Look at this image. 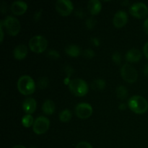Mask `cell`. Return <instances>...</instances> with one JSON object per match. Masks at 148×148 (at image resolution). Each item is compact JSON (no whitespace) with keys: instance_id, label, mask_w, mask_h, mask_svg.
<instances>
[{"instance_id":"cell-1","label":"cell","mask_w":148,"mask_h":148,"mask_svg":"<svg viewBox=\"0 0 148 148\" xmlns=\"http://www.w3.org/2000/svg\"><path fill=\"white\" fill-rule=\"evenodd\" d=\"M128 106L136 114H144L147 111L148 103L147 100L141 95H134L128 101Z\"/></svg>"},{"instance_id":"cell-2","label":"cell","mask_w":148,"mask_h":148,"mask_svg":"<svg viewBox=\"0 0 148 148\" xmlns=\"http://www.w3.org/2000/svg\"><path fill=\"white\" fill-rule=\"evenodd\" d=\"M17 89L23 95H30L36 90V84L31 77L23 75L17 81Z\"/></svg>"},{"instance_id":"cell-3","label":"cell","mask_w":148,"mask_h":148,"mask_svg":"<svg viewBox=\"0 0 148 148\" xmlns=\"http://www.w3.org/2000/svg\"><path fill=\"white\" fill-rule=\"evenodd\" d=\"M69 88L71 92L77 96H83L88 92V84L80 78L71 79L69 83Z\"/></svg>"},{"instance_id":"cell-4","label":"cell","mask_w":148,"mask_h":148,"mask_svg":"<svg viewBox=\"0 0 148 148\" xmlns=\"http://www.w3.org/2000/svg\"><path fill=\"white\" fill-rule=\"evenodd\" d=\"M2 22L7 33L10 36H14L20 32V23L17 17L12 15L7 16Z\"/></svg>"},{"instance_id":"cell-5","label":"cell","mask_w":148,"mask_h":148,"mask_svg":"<svg viewBox=\"0 0 148 148\" xmlns=\"http://www.w3.org/2000/svg\"><path fill=\"white\" fill-rule=\"evenodd\" d=\"M29 47L36 53H42L46 50L48 41L46 38L40 35H37L30 38L29 40Z\"/></svg>"},{"instance_id":"cell-6","label":"cell","mask_w":148,"mask_h":148,"mask_svg":"<svg viewBox=\"0 0 148 148\" xmlns=\"http://www.w3.org/2000/svg\"><path fill=\"white\" fill-rule=\"evenodd\" d=\"M121 75L127 82L132 83L137 81L138 75L135 68L129 64H124L121 68Z\"/></svg>"},{"instance_id":"cell-7","label":"cell","mask_w":148,"mask_h":148,"mask_svg":"<svg viewBox=\"0 0 148 148\" xmlns=\"http://www.w3.org/2000/svg\"><path fill=\"white\" fill-rule=\"evenodd\" d=\"M50 121L46 116H40L35 119L33 125V130L36 134H42L49 130Z\"/></svg>"},{"instance_id":"cell-8","label":"cell","mask_w":148,"mask_h":148,"mask_svg":"<svg viewBox=\"0 0 148 148\" xmlns=\"http://www.w3.org/2000/svg\"><path fill=\"white\" fill-rule=\"evenodd\" d=\"M130 12L134 17L137 18H143L147 14L148 8L145 3L135 2L131 5Z\"/></svg>"},{"instance_id":"cell-9","label":"cell","mask_w":148,"mask_h":148,"mask_svg":"<svg viewBox=\"0 0 148 148\" xmlns=\"http://www.w3.org/2000/svg\"><path fill=\"white\" fill-rule=\"evenodd\" d=\"M55 7L58 12L63 16L69 15L74 9L73 3L70 0H58Z\"/></svg>"},{"instance_id":"cell-10","label":"cell","mask_w":148,"mask_h":148,"mask_svg":"<svg viewBox=\"0 0 148 148\" xmlns=\"http://www.w3.org/2000/svg\"><path fill=\"white\" fill-rule=\"evenodd\" d=\"M75 114L80 119H87L92 114V107L88 103H79L75 106Z\"/></svg>"},{"instance_id":"cell-11","label":"cell","mask_w":148,"mask_h":148,"mask_svg":"<svg viewBox=\"0 0 148 148\" xmlns=\"http://www.w3.org/2000/svg\"><path fill=\"white\" fill-rule=\"evenodd\" d=\"M128 14L124 10H119L115 13L113 19V23L115 27H121L127 23Z\"/></svg>"},{"instance_id":"cell-12","label":"cell","mask_w":148,"mask_h":148,"mask_svg":"<svg viewBox=\"0 0 148 148\" xmlns=\"http://www.w3.org/2000/svg\"><path fill=\"white\" fill-rule=\"evenodd\" d=\"M27 9V4L25 1H14L11 4V11L13 14L20 15L25 12Z\"/></svg>"},{"instance_id":"cell-13","label":"cell","mask_w":148,"mask_h":148,"mask_svg":"<svg viewBox=\"0 0 148 148\" xmlns=\"http://www.w3.org/2000/svg\"><path fill=\"white\" fill-rule=\"evenodd\" d=\"M37 103L33 98H27L23 101V108L27 114H31L36 111Z\"/></svg>"},{"instance_id":"cell-14","label":"cell","mask_w":148,"mask_h":148,"mask_svg":"<svg viewBox=\"0 0 148 148\" xmlns=\"http://www.w3.org/2000/svg\"><path fill=\"white\" fill-rule=\"evenodd\" d=\"M126 60L130 62H137L142 58V53L139 49H132L126 53Z\"/></svg>"},{"instance_id":"cell-15","label":"cell","mask_w":148,"mask_h":148,"mask_svg":"<svg viewBox=\"0 0 148 148\" xmlns=\"http://www.w3.org/2000/svg\"><path fill=\"white\" fill-rule=\"evenodd\" d=\"M27 54V47L25 44H20L14 48L13 55L16 59L22 60L25 59Z\"/></svg>"},{"instance_id":"cell-16","label":"cell","mask_w":148,"mask_h":148,"mask_svg":"<svg viewBox=\"0 0 148 148\" xmlns=\"http://www.w3.org/2000/svg\"><path fill=\"white\" fill-rule=\"evenodd\" d=\"M102 4L99 0H90L88 3V10L92 14H97L100 12Z\"/></svg>"},{"instance_id":"cell-17","label":"cell","mask_w":148,"mask_h":148,"mask_svg":"<svg viewBox=\"0 0 148 148\" xmlns=\"http://www.w3.org/2000/svg\"><path fill=\"white\" fill-rule=\"evenodd\" d=\"M42 111L47 115L53 114L55 111V104L53 101L50 99L46 100L42 105Z\"/></svg>"},{"instance_id":"cell-18","label":"cell","mask_w":148,"mask_h":148,"mask_svg":"<svg viewBox=\"0 0 148 148\" xmlns=\"http://www.w3.org/2000/svg\"><path fill=\"white\" fill-rule=\"evenodd\" d=\"M65 52L67 53L69 56L72 57H77L79 56L81 53V49L79 46L76 44H70L68 45L65 48Z\"/></svg>"},{"instance_id":"cell-19","label":"cell","mask_w":148,"mask_h":148,"mask_svg":"<svg viewBox=\"0 0 148 148\" xmlns=\"http://www.w3.org/2000/svg\"><path fill=\"white\" fill-rule=\"evenodd\" d=\"M116 93L119 99L124 100L128 96V90L124 85H119L116 88Z\"/></svg>"},{"instance_id":"cell-20","label":"cell","mask_w":148,"mask_h":148,"mask_svg":"<svg viewBox=\"0 0 148 148\" xmlns=\"http://www.w3.org/2000/svg\"><path fill=\"white\" fill-rule=\"evenodd\" d=\"M91 87L95 90H101L106 87V81L103 79H95L91 83Z\"/></svg>"},{"instance_id":"cell-21","label":"cell","mask_w":148,"mask_h":148,"mask_svg":"<svg viewBox=\"0 0 148 148\" xmlns=\"http://www.w3.org/2000/svg\"><path fill=\"white\" fill-rule=\"evenodd\" d=\"M59 119L62 121V122H67L72 118V112L69 111L67 108L62 110L60 113H59Z\"/></svg>"},{"instance_id":"cell-22","label":"cell","mask_w":148,"mask_h":148,"mask_svg":"<svg viewBox=\"0 0 148 148\" xmlns=\"http://www.w3.org/2000/svg\"><path fill=\"white\" fill-rule=\"evenodd\" d=\"M34 119L30 114H26L22 118V124L25 127H30L33 125Z\"/></svg>"},{"instance_id":"cell-23","label":"cell","mask_w":148,"mask_h":148,"mask_svg":"<svg viewBox=\"0 0 148 148\" xmlns=\"http://www.w3.org/2000/svg\"><path fill=\"white\" fill-rule=\"evenodd\" d=\"M49 85V79L46 77H41L38 79L37 85L40 89H45Z\"/></svg>"},{"instance_id":"cell-24","label":"cell","mask_w":148,"mask_h":148,"mask_svg":"<svg viewBox=\"0 0 148 148\" xmlns=\"http://www.w3.org/2000/svg\"><path fill=\"white\" fill-rule=\"evenodd\" d=\"M95 24H96V20H95V18H93V17H88L86 20V21H85V25H86V27H88V29H90V30L94 28Z\"/></svg>"},{"instance_id":"cell-25","label":"cell","mask_w":148,"mask_h":148,"mask_svg":"<svg viewBox=\"0 0 148 148\" xmlns=\"http://www.w3.org/2000/svg\"><path fill=\"white\" fill-rule=\"evenodd\" d=\"M47 56L51 59H57L60 57V54H59V52L54 49H50V50L48 51Z\"/></svg>"},{"instance_id":"cell-26","label":"cell","mask_w":148,"mask_h":148,"mask_svg":"<svg viewBox=\"0 0 148 148\" xmlns=\"http://www.w3.org/2000/svg\"><path fill=\"white\" fill-rule=\"evenodd\" d=\"M112 60L116 64H119L121 62V55L119 51H114L112 54Z\"/></svg>"},{"instance_id":"cell-27","label":"cell","mask_w":148,"mask_h":148,"mask_svg":"<svg viewBox=\"0 0 148 148\" xmlns=\"http://www.w3.org/2000/svg\"><path fill=\"white\" fill-rule=\"evenodd\" d=\"M83 56L88 59H92L95 56V51L91 49H85L83 51Z\"/></svg>"},{"instance_id":"cell-28","label":"cell","mask_w":148,"mask_h":148,"mask_svg":"<svg viewBox=\"0 0 148 148\" xmlns=\"http://www.w3.org/2000/svg\"><path fill=\"white\" fill-rule=\"evenodd\" d=\"M76 148H93V147H92V145H91L89 143L82 141V142H79V143L77 145Z\"/></svg>"},{"instance_id":"cell-29","label":"cell","mask_w":148,"mask_h":148,"mask_svg":"<svg viewBox=\"0 0 148 148\" xmlns=\"http://www.w3.org/2000/svg\"><path fill=\"white\" fill-rule=\"evenodd\" d=\"M64 70L65 73L67 75L68 77L71 76V75L74 72L73 67H72L71 65H69V64H66L64 66Z\"/></svg>"},{"instance_id":"cell-30","label":"cell","mask_w":148,"mask_h":148,"mask_svg":"<svg viewBox=\"0 0 148 148\" xmlns=\"http://www.w3.org/2000/svg\"><path fill=\"white\" fill-rule=\"evenodd\" d=\"M41 14H42V9H40V10L35 12L34 14H33V19H34L36 21H38V20L40 19V17H41Z\"/></svg>"},{"instance_id":"cell-31","label":"cell","mask_w":148,"mask_h":148,"mask_svg":"<svg viewBox=\"0 0 148 148\" xmlns=\"http://www.w3.org/2000/svg\"><path fill=\"white\" fill-rule=\"evenodd\" d=\"M75 14H76L79 18H82V17H84V15H85V13H84L83 10H81V9H78V10H77L76 12H75Z\"/></svg>"},{"instance_id":"cell-32","label":"cell","mask_w":148,"mask_h":148,"mask_svg":"<svg viewBox=\"0 0 148 148\" xmlns=\"http://www.w3.org/2000/svg\"><path fill=\"white\" fill-rule=\"evenodd\" d=\"M91 42L92 44L95 46H98L100 45V40L96 37H94L91 38Z\"/></svg>"},{"instance_id":"cell-33","label":"cell","mask_w":148,"mask_h":148,"mask_svg":"<svg viewBox=\"0 0 148 148\" xmlns=\"http://www.w3.org/2000/svg\"><path fill=\"white\" fill-rule=\"evenodd\" d=\"M143 52L145 53V56H146V58L148 59V42L144 45V47H143Z\"/></svg>"},{"instance_id":"cell-34","label":"cell","mask_w":148,"mask_h":148,"mask_svg":"<svg viewBox=\"0 0 148 148\" xmlns=\"http://www.w3.org/2000/svg\"><path fill=\"white\" fill-rule=\"evenodd\" d=\"M3 26H4V25H3V22H2V20H1V21L0 22V32H1V42L3 41V38H4V31H3Z\"/></svg>"},{"instance_id":"cell-35","label":"cell","mask_w":148,"mask_h":148,"mask_svg":"<svg viewBox=\"0 0 148 148\" xmlns=\"http://www.w3.org/2000/svg\"><path fill=\"white\" fill-rule=\"evenodd\" d=\"M144 29L146 33H147V34L148 35V17L144 22Z\"/></svg>"},{"instance_id":"cell-36","label":"cell","mask_w":148,"mask_h":148,"mask_svg":"<svg viewBox=\"0 0 148 148\" xmlns=\"http://www.w3.org/2000/svg\"><path fill=\"white\" fill-rule=\"evenodd\" d=\"M119 108L120 110L124 111V110H125L126 108H127V105H126V103H121L119 104Z\"/></svg>"},{"instance_id":"cell-37","label":"cell","mask_w":148,"mask_h":148,"mask_svg":"<svg viewBox=\"0 0 148 148\" xmlns=\"http://www.w3.org/2000/svg\"><path fill=\"white\" fill-rule=\"evenodd\" d=\"M143 72H144V74H145V76H148V64H147L145 66Z\"/></svg>"},{"instance_id":"cell-38","label":"cell","mask_w":148,"mask_h":148,"mask_svg":"<svg viewBox=\"0 0 148 148\" xmlns=\"http://www.w3.org/2000/svg\"><path fill=\"white\" fill-rule=\"evenodd\" d=\"M12 148H26L25 146L23 145H14L13 146Z\"/></svg>"},{"instance_id":"cell-39","label":"cell","mask_w":148,"mask_h":148,"mask_svg":"<svg viewBox=\"0 0 148 148\" xmlns=\"http://www.w3.org/2000/svg\"><path fill=\"white\" fill-rule=\"evenodd\" d=\"M30 148H38V147H31Z\"/></svg>"}]
</instances>
